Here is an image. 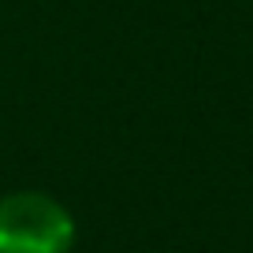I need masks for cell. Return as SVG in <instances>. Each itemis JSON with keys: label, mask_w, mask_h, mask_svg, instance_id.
<instances>
[{"label": "cell", "mask_w": 253, "mask_h": 253, "mask_svg": "<svg viewBox=\"0 0 253 253\" xmlns=\"http://www.w3.org/2000/svg\"><path fill=\"white\" fill-rule=\"evenodd\" d=\"M79 223L67 205L41 190L0 198V253H71Z\"/></svg>", "instance_id": "6da1fadb"}]
</instances>
